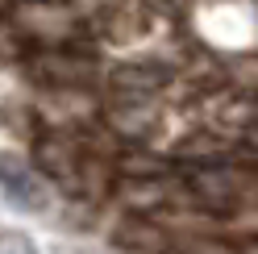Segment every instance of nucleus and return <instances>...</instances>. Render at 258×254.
<instances>
[{"mask_svg":"<svg viewBox=\"0 0 258 254\" xmlns=\"http://www.w3.org/2000/svg\"><path fill=\"white\" fill-rule=\"evenodd\" d=\"M179 183H183V196L196 209H208V213L246 209L258 196V179L241 167H229V163H196Z\"/></svg>","mask_w":258,"mask_h":254,"instance_id":"obj_1","label":"nucleus"},{"mask_svg":"<svg viewBox=\"0 0 258 254\" xmlns=\"http://www.w3.org/2000/svg\"><path fill=\"white\" fill-rule=\"evenodd\" d=\"M34 167L42 171L46 179H54L62 192H71V196H92L96 158L79 146L75 138H67V134H46V138L38 142Z\"/></svg>","mask_w":258,"mask_h":254,"instance_id":"obj_2","label":"nucleus"},{"mask_svg":"<svg viewBox=\"0 0 258 254\" xmlns=\"http://www.w3.org/2000/svg\"><path fill=\"white\" fill-rule=\"evenodd\" d=\"M0 192L9 196V204L17 209H46V183L42 171L29 167L21 154H0Z\"/></svg>","mask_w":258,"mask_h":254,"instance_id":"obj_3","label":"nucleus"},{"mask_svg":"<svg viewBox=\"0 0 258 254\" xmlns=\"http://www.w3.org/2000/svg\"><path fill=\"white\" fill-rule=\"evenodd\" d=\"M29 67L42 84H54V88H79L92 79V58L71 50V46H54V50H38L29 58Z\"/></svg>","mask_w":258,"mask_h":254,"instance_id":"obj_4","label":"nucleus"},{"mask_svg":"<svg viewBox=\"0 0 258 254\" xmlns=\"http://www.w3.org/2000/svg\"><path fill=\"white\" fill-rule=\"evenodd\" d=\"M167 71L163 67H150V62H129V67H117L108 75L112 92H121V96H134V100H146L154 96L158 88H167Z\"/></svg>","mask_w":258,"mask_h":254,"instance_id":"obj_5","label":"nucleus"},{"mask_svg":"<svg viewBox=\"0 0 258 254\" xmlns=\"http://www.w3.org/2000/svg\"><path fill=\"white\" fill-rule=\"evenodd\" d=\"M0 254H38L34 246H29V237L25 233H0Z\"/></svg>","mask_w":258,"mask_h":254,"instance_id":"obj_6","label":"nucleus"},{"mask_svg":"<svg viewBox=\"0 0 258 254\" xmlns=\"http://www.w3.org/2000/svg\"><path fill=\"white\" fill-rule=\"evenodd\" d=\"M246 142H250V146L258 150V121H254V125H246Z\"/></svg>","mask_w":258,"mask_h":254,"instance_id":"obj_7","label":"nucleus"},{"mask_svg":"<svg viewBox=\"0 0 258 254\" xmlns=\"http://www.w3.org/2000/svg\"><path fill=\"white\" fill-rule=\"evenodd\" d=\"M38 5H62V0H38Z\"/></svg>","mask_w":258,"mask_h":254,"instance_id":"obj_8","label":"nucleus"}]
</instances>
